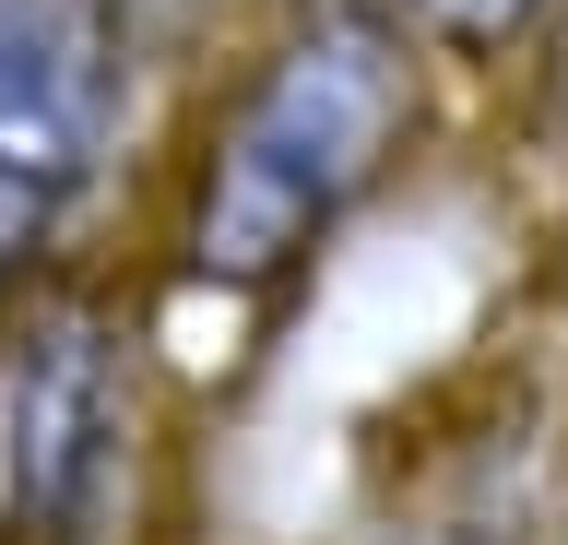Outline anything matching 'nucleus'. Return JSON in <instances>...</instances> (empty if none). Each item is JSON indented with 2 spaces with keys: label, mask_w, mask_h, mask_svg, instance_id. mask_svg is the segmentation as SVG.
Segmentation results:
<instances>
[{
  "label": "nucleus",
  "mask_w": 568,
  "mask_h": 545,
  "mask_svg": "<svg viewBox=\"0 0 568 545\" xmlns=\"http://www.w3.org/2000/svg\"><path fill=\"white\" fill-rule=\"evenodd\" d=\"M95 238H60V225H36L24 202H0V344H12V321H24V296L60 273V261H83Z\"/></svg>",
  "instance_id": "nucleus-6"
},
{
  "label": "nucleus",
  "mask_w": 568,
  "mask_h": 545,
  "mask_svg": "<svg viewBox=\"0 0 568 545\" xmlns=\"http://www.w3.org/2000/svg\"><path fill=\"white\" fill-rule=\"evenodd\" d=\"M521 545H568V474L532 498V522H521Z\"/></svg>",
  "instance_id": "nucleus-8"
},
{
  "label": "nucleus",
  "mask_w": 568,
  "mask_h": 545,
  "mask_svg": "<svg viewBox=\"0 0 568 545\" xmlns=\"http://www.w3.org/2000/svg\"><path fill=\"white\" fill-rule=\"evenodd\" d=\"M166 95L178 72L131 0H0V202L95 238V214L154 166Z\"/></svg>",
  "instance_id": "nucleus-3"
},
{
  "label": "nucleus",
  "mask_w": 568,
  "mask_h": 545,
  "mask_svg": "<svg viewBox=\"0 0 568 545\" xmlns=\"http://www.w3.org/2000/svg\"><path fill=\"white\" fill-rule=\"evenodd\" d=\"M532 309H545V332L568 344V214H557V238H545V273H532Z\"/></svg>",
  "instance_id": "nucleus-7"
},
{
  "label": "nucleus",
  "mask_w": 568,
  "mask_h": 545,
  "mask_svg": "<svg viewBox=\"0 0 568 545\" xmlns=\"http://www.w3.org/2000/svg\"><path fill=\"white\" fill-rule=\"evenodd\" d=\"M166 451V367L142 344L131 261L83 250L0 344V545H142Z\"/></svg>",
  "instance_id": "nucleus-2"
},
{
  "label": "nucleus",
  "mask_w": 568,
  "mask_h": 545,
  "mask_svg": "<svg viewBox=\"0 0 568 545\" xmlns=\"http://www.w3.org/2000/svg\"><path fill=\"white\" fill-rule=\"evenodd\" d=\"M415 48L438 60L450 83H497V72H532L545 37L568 24V0H390Z\"/></svg>",
  "instance_id": "nucleus-4"
},
{
  "label": "nucleus",
  "mask_w": 568,
  "mask_h": 545,
  "mask_svg": "<svg viewBox=\"0 0 568 545\" xmlns=\"http://www.w3.org/2000/svg\"><path fill=\"white\" fill-rule=\"evenodd\" d=\"M438 83L450 72L390 0H273L237 48L190 60L131 190L142 250H119L142 332L225 321L248 380L332 250L426 166Z\"/></svg>",
  "instance_id": "nucleus-1"
},
{
  "label": "nucleus",
  "mask_w": 568,
  "mask_h": 545,
  "mask_svg": "<svg viewBox=\"0 0 568 545\" xmlns=\"http://www.w3.org/2000/svg\"><path fill=\"white\" fill-rule=\"evenodd\" d=\"M521 522H532V498H403V509H379L355 545H521Z\"/></svg>",
  "instance_id": "nucleus-5"
}]
</instances>
